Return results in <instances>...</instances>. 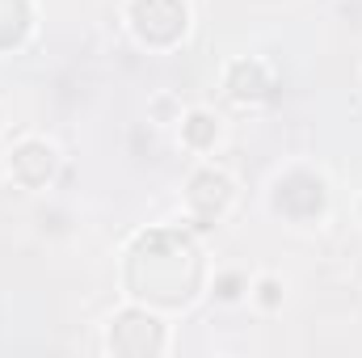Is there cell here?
I'll list each match as a JSON object with an SVG mask.
<instances>
[{
  "label": "cell",
  "mask_w": 362,
  "mask_h": 358,
  "mask_svg": "<svg viewBox=\"0 0 362 358\" xmlns=\"http://www.w3.org/2000/svg\"><path fill=\"white\" fill-rule=\"evenodd\" d=\"M215 135H219V118H211L206 110H194V114L185 118V139H189L194 148H206Z\"/></svg>",
  "instance_id": "obj_1"
},
{
  "label": "cell",
  "mask_w": 362,
  "mask_h": 358,
  "mask_svg": "<svg viewBox=\"0 0 362 358\" xmlns=\"http://www.w3.org/2000/svg\"><path fill=\"white\" fill-rule=\"evenodd\" d=\"M253 299H257L262 308H278V304H282V282H278L274 274L257 278V287H253Z\"/></svg>",
  "instance_id": "obj_2"
},
{
  "label": "cell",
  "mask_w": 362,
  "mask_h": 358,
  "mask_svg": "<svg viewBox=\"0 0 362 358\" xmlns=\"http://www.w3.org/2000/svg\"><path fill=\"white\" fill-rule=\"evenodd\" d=\"M236 287H240V278H236V274H223V278H219V299H223V304H236V299H240Z\"/></svg>",
  "instance_id": "obj_3"
}]
</instances>
